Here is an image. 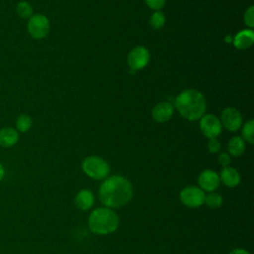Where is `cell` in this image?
Masks as SVG:
<instances>
[{
  "label": "cell",
  "mask_w": 254,
  "mask_h": 254,
  "mask_svg": "<svg viewBox=\"0 0 254 254\" xmlns=\"http://www.w3.org/2000/svg\"><path fill=\"white\" fill-rule=\"evenodd\" d=\"M204 203L210 208H218L223 203L222 196L214 191H210L204 196Z\"/></svg>",
  "instance_id": "19"
},
{
  "label": "cell",
  "mask_w": 254,
  "mask_h": 254,
  "mask_svg": "<svg viewBox=\"0 0 254 254\" xmlns=\"http://www.w3.org/2000/svg\"><path fill=\"white\" fill-rule=\"evenodd\" d=\"M174 113V107L169 102H161L152 110V116L155 121L163 123L168 121Z\"/></svg>",
  "instance_id": "11"
},
{
  "label": "cell",
  "mask_w": 254,
  "mask_h": 254,
  "mask_svg": "<svg viewBox=\"0 0 254 254\" xmlns=\"http://www.w3.org/2000/svg\"><path fill=\"white\" fill-rule=\"evenodd\" d=\"M242 136L248 143L253 144L254 142V120H249L245 123L242 129Z\"/></svg>",
  "instance_id": "20"
},
{
  "label": "cell",
  "mask_w": 254,
  "mask_h": 254,
  "mask_svg": "<svg viewBox=\"0 0 254 254\" xmlns=\"http://www.w3.org/2000/svg\"><path fill=\"white\" fill-rule=\"evenodd\" d=\"M204 191L195 186L184 188L180 192V200L183 204L190 208L199 207L204 203Z\"/></svg>",
  "instance_id": "6"
},
{
  "label": "cell",
  "mask_w": 254,
  "mask_h": 254,
  "mask_svg": "<svg viewBox=\"0 0 254 254\" xmlns=\"http://www.w3.org/2000/svg\"><path fill=\"white\" fill-rule=\"evenodd\" d=\"M33 124V120L32 118L28 115V114H20L15 122L16 125V130L19 133H26L30 130V128L32 127Z\"/></svg>",
  "instance_id": "17"
},
{
  "label": "cell",
  "mask_w": 254,
  "mask_h": 254,
  "mask_svg": "<svg viewBox=\"0 0 254 254\" xmlns=\"http://www.w3.org/2000/svg\"><path fill=\"white\" fill-rule=\"evenodd\" d=\"M229 254H250V253L247 250H245V249L236 248V249H233Z\"/></svg>",
  "instance_id": "26"
},
{
  "label": "cell",
  "mask_w": 254,
  "mask_h": 254,
  "mask_svg": "<svg viewBox=\"0 0 254 254\" xmlns=\"http://www.w3.org/2000/svg\"><path fill=\"white\" fill-rule=\"evenodd\" d=\"M19 141V132L12 127H3L0 129V146L10 148Z\"/></svg>",
  "instance_id": "13"
},
{
  "label": "cell",
  "mask_w": 254,
  "mask_h": 254,
  "mask_svg": "<svg viewBox=\"0 0 254 254\" xmlns=\"http://www.w3.org/2000/svg\"><path fill=\"white\" fill-rule=\"evenodd\" d=\"M254 42V33L252 30H243L236 34L233 40L235 48L239 50H245L252 46Z\"/></svg>",
  "instance_id": "14"
},
{
  "label": "cell",
  "mask_w": 254,
  "mask_h": 254,
  "mask_svg": "<svg viewBox=\"0 0 254 254\" xmlns=\"http://www.w3.org/2000/svg\"><path fill=\"white\" fill-rule=\"evenodd\" d=\"M175 107L184 118L194 121L204 115L206 102L199 91L186 89L176 97Z\"/></svg>",
  "instance_id": "2"
},
{
  "label": "cell",
  "mask_w": 254,
  "mask_h": 254,
  "mask_svg": "<svg viewBox=\"0 0 254 254\" xmlns=\"http://www.w3.org/2000/svg\"><path fill=\"white\" fill-rule=\"evenodd\" d=\"M145 2L148 5V7L154 10H159L163 8L165 5V0H145Z\"/></svg>",
  "instance_id": "23"
},
{
  "label": "cell",
  "mask_w": 254,
  "mask_h": 254,
  "mask_svg": "<svg viewBox=\"0 0 254 254\" xmlns=\"http://www.w3.org/2000/svg\"><path fill=\"white\" fill-rule=\"evenodd\" d=\"M4 175H5V170H4V167H3V165L0 163V182L3 180V178H4Z\"/></svg>",
  "instance_id": "27"
},
{
  "label": "cell",
  "mask_w": 254,
  "mask_h": 254,
  "mask_svg": "<svg viewBox=\"0 0 254 254\" xmlns=\"http://www.w3.org/2000/svg\"><path fill=\"white\" fill-rule=\"evenodd\" d=\"M165 15L160 11L154 12L150 18V24L154 29H161L165 25Z\"/></svg>",
  "instance_id": "21"
},
{
  "label": "cell",
  "mask_w": 254,
  "mask_h": 254,
  "mask_svg": "<svg viewBox=\"0 0 254 254\" xmlns=\"http://www.w3.org/2000/svg\"><path fill=\"white\" fill-rule=\"evenodd\" d=\"M220 122L228 131L235 132L242 124V117L236 108L227 107L222 111Z\"/></svg>",
  "instance_id": "9"
},
{
  "label": "cell",
  "mask_w": 254,
  "mask_h": 254,
  "mask_svg": "<svg viewBox=\"0 0 254 254\" xmlns=\"http://www.w3.org/2000/svg\"><path fill=\"white\" fill-rule=\"evenodd\" d=\"M231 162V158L227 153H221L218 156V163L223 166V167H227Z\"/></svg>",
  "instance_id": "25"
},
{
  "label": "cell",
  "mask_w": 254,
  "mask_h": 254,
  "mask_svg": "<svg viewBox=\"0 0 254 254\" xmlns=\"http://www.w3.org/2000/svg\"><path fill=\"white\" fill-rule=\"evenodd\" d=\"M228 152L233 157H239L241 156L245 151V142L242 138L235 136L231 138L227 145Z\"/></svg>",
  "instance_id": "16"
},
{
  "label": "cell",
  "mask_w": 254,
  "mask_h": 254,
  "mask_svg": "<svg viewBox=\"0 0 254 254\" xmlns=\"http://www.w3.org/2000/svg\"><path fill=\"white\" fill-rule=\"evenodd\" d=\"M199 127L204 136L207 138H216L221 133V122L213 114L203 115L199 122Z\"/></svg>",
  "instance_id": "8"
},
{
  "label": "cell",
  "mask_w": 254,
  "mask_h": 254,
  "mask_svg": "<svg viewBox=\"0 0 254 254\" xmlns=\"http://www.w3.org/2000/svg\"><path fill=\"white\" fill-rule=\"evenodd\" d=\"M33 7L32 5L25 0H22L18 2L16 6V13L17 15L22 19H29L31 16H33Z\"/></svg>",
  "instance_id": "18"
},
{
  "label": "cell",
  "mask_w": 254,
  "mask_h": 254,
  "mask_svg": "<svg viewBox=\"0 0 254 254\" xmlns=\"http://www.w3.org/2000/svg\"><path fill=\"white\" fill-rule=\"evenodd\" d=\"M225 40H226L227 43H229V42H231V37H230V36H227V37L225 38Z\"/></svg>",
  "instance_id": "28"
},
{
  "label": "cell",
  "mask_w": 254,
  "mask_h": 254,
  "mask_svg": "<svg viewBox=\"0 0 254 254\" xmlns=\"http://www.w3.org/2000/svg\"><path fill=\"white\" fill-rule=\"evenodd\" d=\"M197 183L199 186L198 188H200L203 191H214L220 184L219 175L212 170H204L199 174Z\"/></svg>",
  "instance_id": "10"
},
{
  "label": "cell",
  "mask_w": 254,
  "mask_h": 254,
  "mask_svg": "<svg viewBox=\"0 0 254 254\" xmlns=\"http://www.w3.org/2000/svg\"><path fill=\"white\" fill-rule=\"evenodd\" d=\"M81 167L84 174L94 180H103L107 178L110 170L108 163L97 156H89L85 158Z\"/></svg>",
  "instance_id": "4"
},
{
  "label": "cell",
  "mask_w": 254,
  "mask_h": 254,
  "mask_svg": "<svg viewBox=\"0 0 254 254\" xmlns=\"http://www.w3.org/2000/svg\"><path fill=\"white\" fill-rule=\"evenodd\" d=\"M244 23L249 27L253 28L254 27V7L250 6L244 14Z\"/></svg>",
  "instance_id": "22"
},
{
  "label": "cell",
  "mask_w": 254,
  "mask_h": 254,
  "mask_svg": "<svg viewBox=\"0 0 254 254\" xmlns=\"http://www.w3.org/2000/svg\"><path fill=\"white\" fill-rule=\"evenodd\" d=\"M27 30L33 39H44L50 32V21L43 14H35L29 18Z\"/></svg>",
  "instance_id": "5"
},
{
  "label": "cell",
  "mask_w": 254,
  "mask_h": 254,
  "mask_svg": "<svg viewBox=\"0 0 254 254\" xmlns=\"http://www.w3.org/2000/svg\"><path fill=\"white\" fill-rule=\"evenodd\" d=\"M94 203V195L89 190H81L75 196V205L81 210L91 208Z\"/></svg>",
  "instance_id": "15"
},
{
  "label": "cell",
  "mask_w": 254,
  "mask_h": 254,
  "mask_svg": "<svg viewBox=\"0 0 254 254\" xmlns=\"http://www.w3.org/2000/svg\"><path fill=\"white\" fill-rule=\"evenodd\" d=\"M219 179L226 187H229V188L236 187L241 180L239 172L233 167H229V166L224 167L221 170Z\"/></svg>",
  "instance_id": "12"
},
{
  "label": "cell",
  "mask_w": 254,
  "mask_h": 254,
  "mask_svg": "<svg viewBox=\"0 0 254 254\" xmlns=\"http://www.w3.org/2000/svg\"><path fill=\"white\" fill-rule=\"evenodd\" d=\"M118 226L119 217L112 208L97 207L88 216V227L94 234L107 235L116 231Z\"/></svg>",
  "instance_id": "3"
},
{
  "label": "cell",
  "mask_w": 254,
  "mask_h": 254,
  "mask_svg": "<svg viewBox=\"0 0 254 254\" xmlns=\"http://www.w3.org/2000/svg\"><path fill=\"white\" fill-rule=\"evenodd\" d=\"M150 60V54L144 47L134 48L127 57V62L132 70H139L145 67Z\"/></svg>",
  "instance_id": "7"
},
{
  "label": "cell",
  "mask_w": 254,
  "mask_h": 254,
  "mask_svg": "<svg viewBox=\"0 0 254 254\" xmlns=\"http://www.w3.org/2000/svg\"><path fill=\"white\" fill-rule=\"evenodd\" d=\"M131 183L124 177L114 175L106 178L100 185L98 196L103 206L118 208L125 205L132 197Z\"/></svg>",
  "instance_id": "1"
},
{
  "label": "cell",
  "mask_w": 254,
  "mask_h": 254,
  "mask_svg": "<svg viewBox=\"0 0 254 254\" xmlns=\"http://www.w3.org/2000/svg\"><path fill=\"white\" fill-rule=\"evenodd\" d=\"M207 148L209 150L210 153H217L220 150V144L219 142L216 140V138H211L208 141L207 144Z\"/></svg>",
  "instance_id": "24"
}]
</instances>
